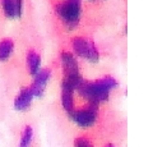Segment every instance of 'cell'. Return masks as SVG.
Here are the masks:
<instances>
[{"mask_svg": "<svg viewBox=\"0 0 153 147\" xmlns=\"http://www.w3.org/2000/svg\"><path fill=\"white\" fill-rule=\"evenodd\" d=\"M117 86L116 79L110 75H106L101 79L93 81V82H85L82 81L78 86V91L84 98H87L89 104L97 105L100 102H105L108 100L110 91Z\"/></svg>", "mask_w": 153, "mask_h": 147, "instance_id": "1", "label": "cell"}, {"mask_svg": "<svg viewBox=\"0 0 153 147\" xmlns=\"http://www.w3.org/2000/svg\"><path fill=\"white\" fill-rule=\"evenodd\" d=\"M56 13L68 28H74L80 17V0H63L56 5Z\"/></svg>", "mask_w": 153, "mask_h": 147, "instance_id": "2", "label": "cell"}, {"mask_svg": "<svg viewBox=\"0 0 153 147\" xmlns=\"http://www.w3.org/2000/svg\"><path fill=\"white\" fill-rule=\"evenodd\" d=\"M97 113H98L97 105L89 104L88 106L78 109V110H73L69 115L75 124H78L79 127L87 128L96 123V120H97Z\"/></svg>", "mask_w": 153, "mask_h": 147, "instance_id": "3", "label": "cell"}, {"mask_svg": "<svg viewBox=\"0 0 153 147\" xmlns=\"http://www.w3.org/2000/svg\"><path fill=\"white\" fill-rule=\"evenodd\" d=\"M73 50L78 56L87 59L92 63H96L100 59V54L93 42H91L84 37H75L73 40Z\"/></svg>", "mask_w": 153, "mask_h": 147, "instance_id": "4", "label": "cell"}, {"mask_svg": "<svg viewBox=\"0 0 153 147\" xmlns=\"http://www.w3.org/2000/svg\"><path fill=\"white\" fill-rule=\"evenodd\" d=\"M50 75H51L50 69H41L35 74L33 83H32V86L30 87L33 96H36V97H41L42 96V93H44V91H45L46 84H47V82H49V79H50Z\"/></svg>", "mask_w": 153, "mask_h": 147, "instance_id": "5", "label": "cell"}, {"mask_svg": "<svg viewBox=\"0 0 153 147\" xmlns=\"http://www.w3.org/2000/svg\"><path fill=\"white\" fill-rule=\"evenodd\" d=\"M32 98H33V95H32L31 88L30 87L22 88V91L19 92L17 98L14 100V107H16V110L18 111L27 110L32 102Z\"/></svg>", "mask_w": 153, "mask_h": 147, "instance_id": "6", "label": "cell"}, {"mask_svg": "<svg viewBox=\"0 0 153 147\" xmlns=\"http://www.w3.org/2000/svg\"><path fill=\"white\" fill-rule=\"evenodd\" d=\"M61 58V64L64 68V73L65 75L68 74H78L79 73V68H78V63L73 55L68 51H63L60 55Z\"/></svg>", "mask_w": 153, "mask_h": 147, "instance_id": "7", "label": "cell"}, {"mask_svg": "<svg viewBox=\"0 0 153 147\" xmlns=\"http://www.w3.org/2000/svg\"><path fill=\"white\" fill-rule=\"evenodd\" d=\"M61 102H63V107L65 111L70 114L74 110V91L63 88V93H61Z\"/></svg>", "mask_w": 153, "mask_h": 147, "instance_id": "8", "label": "cell"}, {"mask_svg": "<svg viewBox=\"0 0 153 147\" xmlns=\"http://www.w3.org/2000/svg\"><path fill=\"white\" fill-rule=\"evenodd\" d=\"M1 7H3V12L8 18H17L21 17L17 8V4L14 0H1Z\"/></svg>", "mask_w": 153, "mask_h": 147, "instance_id": "9", "label": "cell"}, {"mask_svg": "<svg viewBox=\"0 0 153 147\" xmlns=\"http://www.w3.org/2000/svg\"><path fill=\"white\" fill-rule=\"evenodd\" d=\"M27 61H28V67H30V72L32 75H35L38 70H40V65H41V58L36 51L31 50L27 55Z\"/></svg>", "mask_w": 153, "mask_h": 147, "instance_id": "10", "label": "cell"}, {"mask_svg": "<svg viewBox=\"0 0 153 147\" xmlns=\"http://www.w3.org/2000/svg\"><path fill=\"white\" fill-rule=\"evenodd\" d=\"M14 44L10 39H4L0 42V60L5 61L13 53Z\"/></svg>", "mask_w": 153, "mask_h": 147, "instance_id": "11", "label": "cell"}, {"mask_svg": "<svg viewBox=\"0 0 153 147\" xmlns=\"http://www.w3.org/2000/svg\"><path fill=\"white\" fill-rule=\"evenodd\" d=\"M32 133H33L32 128L27 125V127L25 128V131H23V134H22L19 147H30L31 141H32Z\"/></svg>", "mask_w": 153, "mask_h": 147, "instance_id": "12", "label": "cell"}, {"mask_svg": "<svg viewBox=\"0 0 153 147\" xmlns=\"http://www.w3.org/2000/svg\"><path fill=\"white\" fill-rule=\"evenodd\" d=\"M74 145L75 147H92V145H91V142L84 138V137H80V138H76L74 141Z\"/></svg>", "mask_w": 153, "mask_h": 147, "instance_id": "13", "label": "cell"}, {"mask_svg": "<svg viewBox=\"0 0 153 147\" xmlns=\"http://www.w3.org/2000/svg\"><path fill=\"white\" fill-rule=\"evenodd\" d=\"M14 1H16V4H17L19 16H22V12H23V0H14Z\"/></svg>", "mask_w": 153, "mask_h": 147, "instance_id": "14", "label": "cell"}]
</instances>
